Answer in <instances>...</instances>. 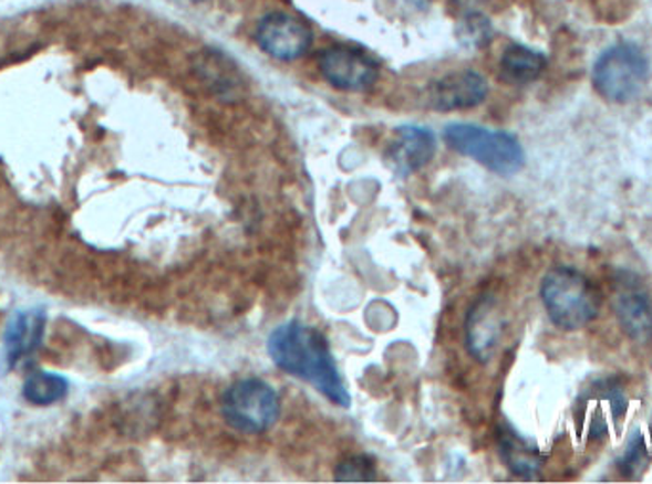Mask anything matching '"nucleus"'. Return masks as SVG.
Wrapping results in <instances>:
<instances>
[{
    "label": "nucleus",
    "instance_id": "f257e3e1",
    "mask_svg": "<svg viewBox=\"0 0 652 484\" xmlns=\"http://www.w3.org/2000/svg\"><path fill=\"white\" fill-rule=\"evenodd\" d=\"M268 354L282 372L306 381L337 407L350 409L351 394L343 383L329 341L313 326L290 320L269 334Z\"/></svg>",
    "mask_w": 652,
    "mask_h": 484
},
{
    "label": "nucleus",
    "instance_id": "f03ea898",
    "mask_svg": "<svg viewBox=\"0 0 652 484\" xmlns=\"http://www.w3.org/2000/svg\"><path fill=\"white\" fill-rule=\"evenodd\" d=\"M540 298L549 320L565 333H577L599 313V294L590 278L572 267L548 271L540 284Z\"/></svg>",
    "mask_w": 652,
    "mask_h": 484
},
{
    "label": "nucleus",
    "instance_id": "7ed1b4c3",
    "mask_svg": "<svg viewBox=\"0 0 652 484\" xmlns=\"http://www.w3.org/2000/svg\"><path fill=\"white\" fill-rule=\"evenodd\" d=\"M651 63L645 52L632 42H620L593 63L591 83L599 96L611 104H630L645 91Z\"/></svg>",
    "mask_w": 652,
    "mask_h": 484
},
{
    "label": "nucleus",
    "instance_id": "20e7f679",
    "mask_svg": "<svg viewBox=\"0 0 652 484\" xmlns=\"http://www.w3.org/2000/svg\"><path fill=\"white\" fill-rule=\"evenodd\" d=\"M446 146L498 176H514L525 167V149L514 134L477 125L446 126Z\"/></svg>",
    "mask_w": 652,
    "mask_h": 484
},
{
    "label": "nucleus",
    "instance_id": "39448f33",
    "mask_svg": "<svg viewBox=\"0 0 652 484\" xmlns=\"http://www.w3.org/2000/svg\"><path fill=\"white\" fill-rule=\"evenodd\" d=\"M221 415L235 431L258 435L279 420L281 399L268 381L258 378L235 381L221 397Z\"/></svg>",
    "mask_w": 652,
    "mask_h": 484
},
{
    "label": "nucleus",
    "instance_id": "423d86ee",
    "mask_svg": "<svg viewBox=\"0 0 652 484\" xmlns=\"http://www.w3.org/2000/svg\"><path fill=\"white\" fill-rule=\"evenodd\" d=\"M319 71L324 81L342 92H369L377 81V65L363 50L330 46L319 54Z\"/></svg>",
    "mask_w": 652,
    "mask_h": 484
},
{
    "label": "nucleus",
    "instance_id": "0eeeda50",
    "mask_svg": "<svg viewBox=\"0 0 652 484\" xmlns=\"http://www.w3.org/2000/svg\"><path fill=\"white\" fill-rule=\"evenodd\" d=\"M256 42L279 62H296L308 54L313 33L306 21L294 15L271 12L256 25Z\"/></svg>",
    "mask_w": 652,
    "mask_h": 484
},
{
    "label": "nucleus",
    "instance_id": "6e6552de",
    "mask_svg": "<svg viewBox=\"0 0 652 484\" xmlns=\"http://www.w3.org/2000/svg\"><path fill=\"white\" fill-rule=\"evenodd\" d=\"M46 334V309L44 307H21L10 317L4 328V360L7 367H18L41 349Z\"/></svg>",
    "mask_w": 652,
    "mask_h": 484
},
{
    "label": "nucleus",
    "instance_id": "1a4fd4ad",
    "mask_svg": "<svg viewBox=\"0 0 652 484\" xmlns=\"http://www.w3.org/2000/svg\"><path fill=\"white\" fill-rule=\"evenodd\" d=\"M435 155V136L424 126H401L393 134L385 151V160L397 176H411L430 165Z\"/></svg>",
    "mask_w": 652,
    "mask_h": 484
},
{
    "label": "nucleus",
    "instance_id": "9d476101",
    "mask_svg": "<svg viewBox=\"0 0 652 484\" xmlns=\"http://www.w3.org/2000/svg\"><path fill=\"white\" fill-rule=\"evenodd\" d=\"M504 333V317L493 296H480L467 313L466 344L467 351L479 362H487Z\"/></svg>",
    "mask_w": 652,
    "mask_h": 484
},
{
    "label": "nucleus",
    "instance_id": "9b49d317",
    "mask_svg": "<svg viewBox=\"0 0 652 484\" xmlns=\"http://www.w3.org/2000/svg\"><path fill=\"white\" fill-rule=\"evenodd\" d=\"M488 96L485 76L475 71H456L441 76L432 86V105L437 112H462L483 104Z\"/></svg>",
    "mask_w": 652,
    "mask_h": 484
},
{
    "label": "nucleus",
    "instance_id": "f8f14e48",
    "mask_svg": "<svg viewBox=\"0 0 652 484\" xmlns=\"http://www.w3.org/2000/svg\"><path fill=\"white\" fill-rule=\"evenodd\" d=\"M612 309L617 315L618 325L628 338L646 344L652 339V302L645 292L624 284L612 302Z\"/></svg>",
    "mask_w": 652,
    "mask_h": 484
},
{
    "label": "nucleus",
    "instance_id": "ddd939ff",
    "mask_svg": "<svg viewBox=\"0 0 652 484\" xmlns=\"http://www.w3.org/2000/svg\"><path fill=\"white\" fill-rule=\"evenodd\" d=\"M548 60L542 52L522 44H511L500 57V78L504 83L522 86L542 75Z\"/></svg>",
    "mask_w": 652,
    "mask_h": 484
},
{
    "label": "nucleus",
    "instance_id": "4468645a",
    "mask_svg": "<svg viewBox=\"0 0 652 484\" xmlns=\"http://www.w3.org/2000/svg\"><path fill=\"white\" fill-rule=\"evenodd\" d=\"M69 388V380L62 373L34 370L29 373L21 393L34 407H52L68 397Z\"/></svg>",
    "mask_w": 652,
    "mask_h": 484
},
{
    "label": "nucleus",
    "instance_id": "2eb2a0df",
    "mask_svg": "<svg viewBox=\"0 0 652 484\" xmlns=\"http://www.w3.org/2000/svg\"><path fill=\"white\" fill-rule=\"evenodd\" d=\"M500 452L509 470L519 477H532L540 470V457L530 444L522 443L519 435L508 431L501 436Z\"/></svg>",
    "mask_w": 652,
    "mask_h": 484
},
{
    "label": "nucleus",
    "instance_id": "dca6fc26",
    "mask_svg": "<svg viewBox=\"0 0 652 484\" xmlns=\"http://www.w3.org/2000/svg\"><path fill=\"white\" fill-rule=\"evenodd\" d=\"M456 36H458L462 46H467V49H483L490 41V36H493V25L479 12H469L458 23Z\"/></svg>",
    "mask_w": 652,
    "mask_h": 484
},
{
    "label": "nucleus",
    "instance_id": "f3484780",
    "mask_svg": "<svg viewBox=\"0 0 652 484\" xmlns=\"http://www.w3.org/2000/svg\"><path fill=\"white\" fill-rule=\"evenodd\" d=\"M334 475H337V481H342V483H364V481H372L376 477V467H374L371 457L353 456L343 460L334 471Z\"/></svg>",
    "mask_w": 652,
    "mask_h": 484
},
{
    "label": "nucleus",
    "instance_id": "a211bd4d",
    "mask_svg": "<svg viewBox=\"0 0 652 484\" xmlns=\"http://www.w3.org/2000/svg\"><path fill=\"white\" fill-rule=\"evenodd\" d=\"M645 456V446H643V439L639 433H633L632 439H630V444H628V449H625L624 454V465L625 467H638L639 460Z\"/></svg>",
    "mask_w": 652,
    "mask_h": 484
},
{
    "label": "nucleus",
    "instance_id": "6ab92c4d",
    "mask_svg": "<svg viewBox=\"0 0 652 484\" xmlns=\"http://www.w3.org/2000/svg\"><path fill=\"white\" fill-rule=\"evenodd\" d=\"M454 2H458V4H464V2H469V0H454Z\"/></svg>",
    "mask_w": 652,
    "mask_h": 484
},
{
    "label": "nucleus",
    "instance_id": "aec40b11",
    "mask_svg": "<svg viewBox=\"0 0 652 484\" xmlns=\"http://www.w3.org/2000/svg\"><path fill=\"white\" fill-rule=\"evenodd\" d=\"M192 2H195V4H200V2H206V0H192Z\"/></svg>",
    "mask_w": 652,
    "mask_h": 484
}]
</instances>
